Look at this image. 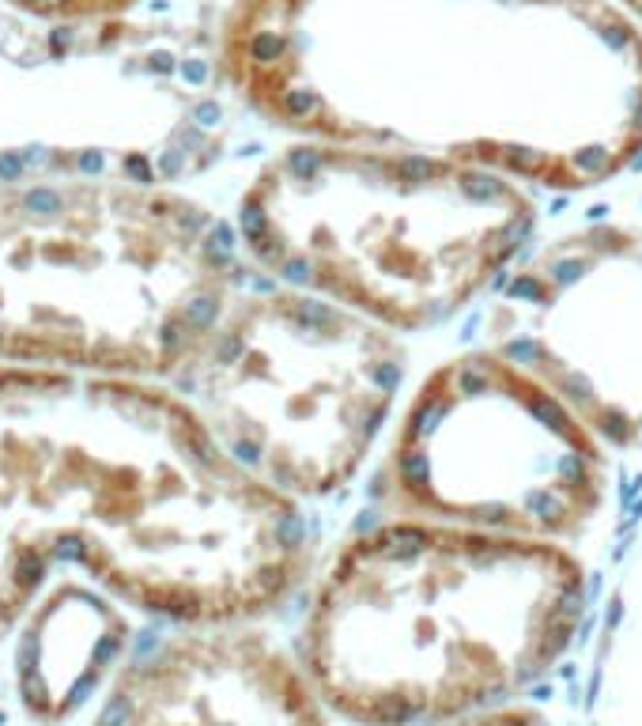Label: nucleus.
Wrapping results in <instances>:
<instances>
[{
	"label": "nucleus",
	"mask_w": 642,
	"mask_h": 726,
	"mask_svg": "<svg viewBox=\"0 0 642 726\" xmlns=\"http://www.w3.org/2000/svg\"><path fill=\"white\" fill-rule=\"evenodd\" d=\"M303 503L257 481L181 390L0 363V640L57 564L181 628L257 624L310 575Z\"/></svg>",
	"instance_id": "nucleus-2"
},
{
	"label": "nucleus",
	"mask_w": 642,
	"mask_h": 726,
	"mask_svg": "<svg viewBox=\"0 0 642 726\" xmlns=\"http://www.w3.org/2000/svg\"><path fill=\"white\" fill-rule=\"evenodd\" d=\"M219 68L291 140L582 193L642 155V27L616 0H234Z\"/></svg>",
	"instance_id": "nucleus-1"
},
{
	"label": "nucleus",
	"mask_w": 642,
	"mask_h": 726,
	"mask_svg": "<svg viewBox=\"0 0 642 726\" xmlns=\"http://www.w3.org/2000/svg\"><path fill=\"white\" fill-rule=\"evenodd\" d=\"M125 621L102 602L65 590V628L34 624L20 659V696L39 719H65L125 647Z\"/></svg>",
	"instance_id": "nucleus-10"
},
{
	"label": "nucleus",
	"mask_w": 642,
	"mask_h": 726,
	"mask_svg": "<svg viewBox=\"0 0 642 726\" xmlns=\"http://www.w3.org/2000/svg\"><path fill=\"white\" fill-rule=\"evenodd\" d=\"M231 243L144 182L0 186V363L178 378L234 299Z\"/></svg>",
	"instance_id": "nucleus-5"
},
{
	"label": "nucleus",
	"mask_w": 642,
	"mask_h": 726,
	"mask_svg": "<svg viewBox=\"0 0 642 726\" xmlns=\"http://www.w3.org/2000/svg\"><path fill=\"white\" fill-rule=\"evenodd\" d=\"M295 651L257 624L181 628L118 669L91 726H329Z\"/></svg>",
	"instance_id": "nucleus-9"
},
{
	"label": "nucleus",
	"mask_w": 642,
	"mask_h": 726,
	"mask_svg": "<svg viewBox=\"0 0 642 726\" xmlns=\"http://www.w3.org/2000/svg\"><path fill=\"white\" fill-rule=\"evenodd\" d=\"M238 243L280 288L321 296L400 337L495 292L537 227V197L465 163L291 140L238 197Z\"/></svg>",
	"instance_id": "nucleus-4"
},
{
	"label": "nucleus",
	"mask_w": 642,
	"mask_h": 726,
	"mask_svg": "<svg viewBox=\"0 0 642 726\" xmlns=\"http://www.w3.org/2000/svg\"><path fill=\"white\" fill-rule=\"evenodd\" d=\"M405 378L400 333L277 284L238 292L174 383L238 465L306 503L363 474Z\"/></svg>",
	"instance_id": "nucleus-6"
},
{
	"label": "nucleus",
	"mask_w": 642,
	"mask_h": 726,
	"mask_svg": "<svg viewBox=\"0 0 642 726\" xmlns=\"http://www.w3.org/2000/svg\"><path fill=\"white\" fill-rule=\"evenodd\" d=\"M585 606L571 544L382 518L314 579L295 655L333 719L427 726L518 704L575 647Z\"/></svg>",
	"instance_id": "nucleus-3"
},
{
	"label": "nucleus",
	"mask_w": 642,
	"mask_h": 726,
	"mask_svg": "<svg viewBox=\"0 0 642 726\" xmlns=\"http://www.w3.org/2000/svg\"><path fill=\"white\" fill-rule=\"evenodd\" d=\"M609 447L510 356L469 349L416 383L374 492L385 518L575 544L609 503Z\"/></svg>",
	"instance_id": "nucleus-7"
},
{
	"label": "nucleus",
	"mask_w": 642,
	"mask_h": 726,
	"mask_svg": "<svg viewBox=\"0 0 642 726\" xmlns=\"http://www.w3.org/2000/svg\"><path fill=\"white\" fill-rule=\"evenodd\" d=\"M427 726H552L541 707L529 704H503V707H488V712H472V715H457V719H443V722H427Z\"/></svg>",
	"instance_id": "nucleus-11"
},
{
	"label": "nucleus",
	"mask_w": 642,
	"mask_h": 726,
	"mask_svg": "<svg viewBox=\"0 0 642 726\" xmlns=\"http://www.w3.org/2000/svg\"><path fill=\"white\" fill-rule=\"evenodd\" d=\"M616 4L628 8V12L635 15V20H638V27H642V0H616Z\"/></svg>",
	"instance_id": "nucleus-12"
},
{
	"label": "nucleus",
	"mask_w": 642,
	"mask_h": 726,
	"mask_svg": "<svg viewBox=\"0 0 642 726\" xmlns=\"http://www.w3.org/2000/svg\"><path fill=\"white\" fill-rule=\"evenodd\" d=\"M484 333L609 450L642 454V224L597 220L522 253Z\"/></svg>",
	"instance_id": "nucleus-8"
}]
</instances>
